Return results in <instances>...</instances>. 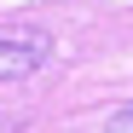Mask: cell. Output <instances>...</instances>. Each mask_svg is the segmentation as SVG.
<instances>
[{"mask_svg": "<svg viewBox=\"0 0 133 133\" xmlns=\"http://www.w3.org/2000/svg\"><path fill=\"white\" fill-rule=\"evenodd\" d=\"M52 58V35L46 29H6L0 35V81H23Z\"/></svg>", "mask_w": 133, "mask_h": 133, "instance_id": "cell-1", "label": "cell"}, {"mask_svg": "<svg viewBox=\"0 0 133 133\" xmlns=\"http://www.w3.org/2000/svg\"><path fill=\"white\" fill-rule=\"evenodd\" d=\"M104 133H133V104H122V110H116V116H110V122H104Z\"/></svg>", "mask_w": 133, "mask_h": 133, "instance_id": "cell-2", "label": "cell"}]
</instances>
